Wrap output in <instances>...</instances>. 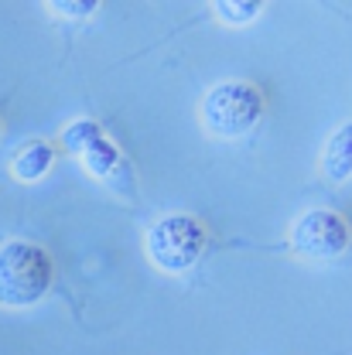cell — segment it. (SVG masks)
Instances as JSON below:
<instances>
[{
	"label": "cell",
	"mask_w": 352,
	"mask_h": 355,
	"mask_svg": "<svg viewBox=\"0 0 352 355\" xmlns=\"http://www.w3.org/2000/svg\"><path fill=\"white\" fill-rule=\"evenodd\" d=\"M199 116L212 137H222V140L243 137L264 116V92L246 79H222L202 96Z\"/></svg>",
	"instance_id": "obj_2"
},
{
	"label": "cell",
	"mask_w": 352,
	"mask_h": 355,
	"mask_svg": "<svg viewBox=\"0 0 352 355\" xmlns=\"http://www.w3.org/2000/svg\"><path fill=\"white\" fill-rule=\"evenodd\" d=\"M291 253L308 263H332L339 260L352 243V229L346 216L335 209H305L298 219L291 222L287 232Z\"/></svg>",
	"instance_id": "obj_4"
},
{
	"label": "cell",
	"mask_w": 352,
	"mask_h": 355,
	"mask_svg": "<svg viewBox=\"0 0 352 355\" xmlns=\"http://www.w3.org/2000/svg\"><path fill=\"white\" fill-rule=\"evenodd\" d=\"M0 133H3V123H0Z\"/></svg>",
	"instance_id": "obj_11"
},
{
	"label": "cell",
	"mask_w": 352,
	"mask_h": 355,
	"mask_svg": "<svg viewBox=\"0 0 352 355\" xmlns=\"http://www.w3.org/2000/svg\"><path fill=\"white\" fill-rule=\"evenodd\" d=\"M209 243L206 225L188 216V212H168L161 219H154V225L144 236V250L147 260L165 270V273H185L199 263L202 250Z\"/></svg>",
	"instance_id": "obj_3"
},
{
	"label": "cell",
	"mask_w": 352,
	"mask_h": 355,
	"mask_svg": "<svg viewBox=\"0 0 352 355\" xmlns=\"http://www.w3.org/2000/svg\"><path fill=\"white\" fill-rule=\"evenodd\" d=\"M83 157V168H86L92 178H103V181H110L113 175H120V171H127V164H124V154H120V147L110 140V137H99L92 147H89L86 154H79Z\"/></svg>",
	"instance_id": "obj_7"
},
{
	"label": "cell",
	"mask_w": 352,
	"mask_h": 355,
	"mask_svg": "<svg viewBox=\"0 0 352 355\" xmlns=\"http://www.w3.org/2000/svg\"><path fill=\"white\" fill-rule=\"evenodd\" d=\"M99 137H106V133H103V127H99L96 120H72V123L62 130L58 140H62L65 150H72V154H86Z\"/></svg>",
	"instance_id": "obj_8"
},
{
	"label": "cell",
	"mask_w": 352,
	"mask_h": 355,
	"mask_svg": "<svg viewBox=\"0 0 352 355\" xmlns=\"http://www.w3.org/2000/svg\"><path fill=\"white\" fill-rule=\"evenodd\" d=\"M51 164H55V147L48 140H28L14 154L10 171H14L17 181H38V178H44L51 171Z\"/></svg>",
	"instance_id": "obj_6"
},
{
	"label": "cell",
	"mask_w": 352,
	"mask_h": 355,
	"mask_svg": "<svg viewBox=\"0 0 352 355\" xmlns=\"http://www.w3.org/2000/svg\"><path fill=\"white\" fill-rule=\"evenodd\" d=\"M96 7H99L96 0H55V3H51V10H55L58 17H76V21H79V17H89Z\"/></svg>",
	"instance_id": "obj_10"
},
{
	"label": "cell",
	"mask_w": 352,
	"mask_h": 355,
	"mask_svg": "<svg viewBox=\"0 0 352 355\" xmlns=\"http://www.w3.org/2000/svg\"><path fill=\"white\" fill-rule=\"evenodd\" d=\"M321 175L335 184L352 178V120L328 133L325 150H321Z\"/></svg>",
	"instance_id": "obj_5"
},
{
	"label": "cell",
	"mask_w": 352,
	"mask_h": 355,
	"mask_svg": "<svg viewBox=\"0 0 352 355\" xmlns=\"http://www.w3.org/2000/svg\"><path fill=\"white\" fill-rule=\"evenodd\" d=\"M55 266L38 243L7 239L0 246V308H31L51 287Z\"/></svg>",
	"instance_id": "obj_1"
},
{
	"label": "cell",
	"mask_w": 352,
	"mask_h": 355,
	"mask_svg": "<svg viewBox=\"0 0 352 355\" xmlns=\"http://www.w3.org/2000/svg\"><path fill=\"white\" fill-rule=\"evenodd\" d=\"M212 10H216V17L222 24L243 28V24H250V21H257L264 14V3H257V0H219Z\"/></svg>",
	"instance_id": "obj_9"
}]
</instances>
